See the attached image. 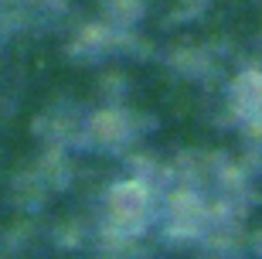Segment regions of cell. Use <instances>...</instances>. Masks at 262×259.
<instances>
[]
</instances>
